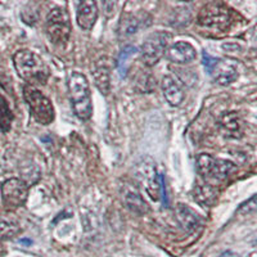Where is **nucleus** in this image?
Listing matches in <instances>:
<instances>
[{"instance_id":"ddd939ff","label":"nucleus","mask_w":257,"mask_h":257,"mask_svg":"<svg viewBox=\"0 0 257 257\" xmlns=\"http://www.w3.org/2000/svg\"><path fill=\"white\" fill-rule=\"evenodd\" d=\"M162 91L167 103L173 107H179L184 100V90L174 76H165L162 79Z\"/></svg>"},{"instance_id":"9d476101","label":"nucleus","mask_w":257,"mask_h":257,"mask_svg":"<svg viewBox=\"0 0 257 257\" xmlns=\"http://www.w3.org/2000/svg\"><path fill=\"white\" fill-rule=\"evenodd\" d=\"M166 57L173 63L185 64L192 62L193 59H196L197 50L190 43L178 41V43L173 44L170 48H167Z\"/></svg>"},{"instance_id":"4be33fe9","label":"nucleus","mask_w":257,"mask_h":257,"mask_svg":"<svg viewBox=\"0 0 257 257\" xmlns=\"http://www.w3.org/2000/svg\"><path fill=\"white\" fill-rule=\"evenodd\" d=\"M222 126L226 127L228 132H238L239 130V121H238V117L235 114H229V116L224 117V121H222Z\"/></svg>"},{"instance_id":"20e7f679","label":"nucleus","mask_w":257,"mask_h":257,"mask_svg":"<svg viewBox=\"0 0 257 257\" xmlns=\"http://www.w3.org/2000/svg\"><path fill=\"white\" fill-rule=\"evenodd\" d=\"M24 98L36 122L41 125H49L54 121V107L52 102L35 86L26 85L24 88Z\"/></svg>"},{"instance_id":"1a4fd4ad","label":"nucleus","mask_w":257,"mask_h":257,"mask_svg":"<svg viewBox=\"0 0 257 257\" xmlns=\"http://www.w3.org/2000/svg\"><path fill=\"white\" fill-rule=\"evenodd\" d=\"M207 72L217 84L222 86L230 85L238 79V70L235 64L226 59H215Z\"/></svg>"},{"instance_id":"dca6fc26","label":"nucleus","mask_w":257,"mask_h":257,"mask_svg":"<svg viewBox=\"0 0 257 257\" xmlns=\"http://www.w3.org/2000/svg\"><path fill=\"white\" fill-rule=\"evenodd\" d=\"M94 82L96 88L104 95H108L111 90V79H109V68L105 62L103 63H96L93 70Z\"/></svg>"},{"instance_id":"f3484780","label":"nucleus","mask_w":257,"mask_h":257,"mask_svg":"<svg viewBox=\"0 0 257 257\" xmlns=\"http://www.w3.org/2000/svg\"><path fill=\"white\" fill-rule=\"evenodd\" d=\"M235 170V165L230 161L226 160H219L216 158L215 160V164H213L212 170H211L210 178L213 180H224V179L228 178L231 173Z\"/></svg>"},{"instance_id":"2eb2a0df","label":"nucleus","mask_w":257,"mask_h":257,"mask_svg":"<svg viewBox=\"0 0 257 257\" xmlns=\"http://www.w3.org/2000/svg\"><path fill=\"white\" fill-rule=\"evenodd\" d=\"M142 27V20L139 16L133 13H122L118 24V36L121 39L128 38L139 31Z\"/></svg>"},{"instance_id":"9b49d317","label":"nucleus","mask_w":257,"mask_h":257,"mask_svg":"<svg viewBox=\"0 0 257 257\" xmlns=\"http://www.w3.org/2000/svg\"><path fill=\"white\" fill-rule=\"evenodd\" d=\"M122 199L126 207L135 215H144L148 212L147 202L143 199L141 192L133 185L127 184L122 188Z\"/></svg>"},{"instance_id":"f03ea898","label":"nucleus","mask_w":257,"mask_h":257,"mask_svg":"<svg viewBox=\"0 0 257 257\" xmlns=\"http://www.w3.org/2000/svg\"><path fill=\"white\" fill-rule=\"evenodd\" d=\"M15 67L21 79L31 86L36 84L44 85L49 79V68L44 61L31 50H20L13 57Z\"/></svg>"},{"instance_id":"f257e3e1","label":"nucleus","mask_w":257,"mask_h":257,"mask_svg":"<svg viewBox=\"0 0 257 257\" xmlns=\"http://www.w3.org/2000/svg\"><path fill=\"white\" fill-rule=\"evenodd\" d=\"M67 88L71 105L77 118L81 121L89 120L93 114V102L88 79L82 73L72 71L67 76Z\"/></svg>"},{"instance_id":"4468645a","label":"nucleus","mask_w":257,"mask_h":257,"mask_svg":"<svg viewBox=\"0 0 257 257\" xmlns=\"http://www.w3.org/2000/svg\"><path fill=\"white\" fill-rule=\"evenodd\" d=\"M175 215L176 220L181 225V228L184 229L185 231H188V233H192V231H194L199 226V222H201L199 216L189 206L179 203L176 206Z\"/></svg>"},{"instance_id":"39448f33","label":"nucleus","mask_w":257,"mask_h":257,"mask_svg":"<svg viewBox=\"0 0 257 257\" xmlns=\"http://www.w3.org/2000/svg\"><path fill=\"white\" fill-rule=\"evenodd\" d=\"M197 22L205 29L224 31L231 22L230 11L221 3H208L199 11Z\"/></svg>"},{"instance_id":"6ab92c4d","label":"nucleus","mask_w":257,"mask_h":257,"mask_svg":"<svg viewBox=\"0 0 257 257\" xmlns=\"http://www.w3.org/2000/svg\"><path fill=\"white\" fill-rule=\"evenodd\" d=\"M20 233V228L11 221L0 219V240H9Z\"/></svg>"},{"instance_id":"a211bd4d","label":"nucleus","mask_w":257,"mask_h":257,"mask_svg":"<svg viewBox=\"0 0 257 257\" xmlns=\"http://www.w3.org/2000/svg\"><path fill=\"white\" fill-rule=\"evenodd\" d=\"M194 199L202 206H211L216 201V192L210 185H198L194 189Z\"/></svg>"},{"instance_id":"6e6552de","label":"nucleus","mask_w":257,"mask_h":257,"mask_svg":"<svg viewBox=\"0 0 257 257\" xmlns=\"http://www.w3.org/2000/svg\"><path fill=\"white\" fill-rule=\"evenodd\" d=\"M137 176L146 188V192L155 201L160 198V183H158L157 170L155 162L151 158L142 160L137 166Z\"/></svg>"},{"instance_id":"412c9836","label":"nucleus","mask_w":257,"mask_h":257,"mask_svg":"<svg viewBox=\"0 0 257 257\" xmlns=\"http://www.w3.org/2000/svg\"><path fill=\"white\" fill-rule=\"evenodd\" d=\"M11 120H12V114L9 112L8 107L3 103H0V130L2 132H7L11 125Z\"/></svg>"},{"instance_id":"0eeeda50","label":"nucleus","mask_w":257,"mask_h":257,"mask_svg":"<svg viewBox=\"0 0 257 257\" xmlns=\"http://www.w3.org/2000/svg\"><path fill=\"white\" fill-rule=\"evenodd\" d=\"M29 188L21 179H8L2 185V199L7 210H17L26 203Z\"/></svg>"},{"instance_id":"aec40b11","label":"nucleus","mask_w":257,"mask_h":257,"mask_svg":"<svg viewBox=\"0 0 257 257\" xmlns=\"http://www.w3.org/2000/svg\"><path fill=\"white\" fill-rule=\"evenodd\" d=\"M135 53L134 47H126L122 52L120 53L118 56V59H117V67H118V71H120L121 76H125L126 72V63H127V59L133 56Z\"/></svg>"},{"instance_id":"7ed1b4c3","label":"nucleus","mask_w":257,"mask_h":257,"mask_svg":"<svg viewBox=\"0 0 257 257\" xmlns=\"http://www.w3.org/2000/svg\"><path fill=\"white\" fill-rule=\"evenodd\" d=\"M45 31L54 45L63 47L67 44L70 40L71 31V21L68 12L64 8H54L52 9L47 16L45 21Z\"/></svg>"},{"instance_id":"423d86ee","label":"nucleus","mask_w":257,"mask_h":257,"mask_svg":"<svg viewBox=\"0 0 257 257\" xmlns=\"http://www.w3.org/2000/svg\"><path fill=\"white\" fill-rule=\"evenodd\" d=\"M171 38L173 36L165 31H156L147 36L141 49L142 59L146 66L152 67L160 62V59L164 57L165 52L169 48Z\"/></svg>"},{"instance_id":"f8f14e48","label":"nucleus","mask_w":257,"mask_h":257,"mask_svg":"<svg viewBox=\"0 0 257 257\" xmlns=\"http://www.w3.org/2000/svg\"><path fill=\"white\" fill-rule=\"evenodd\" d=\"M77 25L85 31H89L94 27L98 18V6L95 2H82L77 7Z\"/></svg>"}]
</instances>
